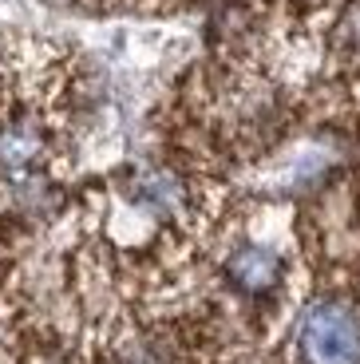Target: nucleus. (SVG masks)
I'll list each match as a JSON object with an SVG mask.
<instances>
[{
    "mask_svg": "<svg viewBox=\"0 0 360 364\" xmlns=\"http://www.w3.org/2000/svg\"><path fill=\"white\" fill-rule=\"evenodd\" d=\"M52 146V123H48V100H0V178H28L48 159Z\"/></svg>",
    "mask_w": 360,
    "mask_h": 364,
    "instance_id": "nucleus-1",
    "label": "nucleus"
},
{
    "mask_svg": "<svg viewBox=\"0 0 360 364\" xmlns=\"http://www.w3.org/2000/svg\"><path fill=\"white\" fill-rule=\"evenodd\" d=\"M301 360L305 364H360V321L337 301H317L301 317Z\"/></svg>",
    "mask_w": 360,
    "mask_h": 364,
    "instance_id": "nucleus-2",
    "label": "nucleus"
},
{
    "mask_svg": "<svg viewBox=\"0 0 360 364\" xmlns=\"http://www.w3.org/2000/svg\"><path fill=\"white\" fill-rule=\"evenodd\" d=\"M226 269H230L234 285H242L245 293H261L281 277V257L273 250H261V246H242L230 257Z\"/></svg>",
    "mask_w": 360,
    "mask_h": 364,
    "instance_id": "nucleus-3",
    "label": "nucleus"
}]
</instances>
